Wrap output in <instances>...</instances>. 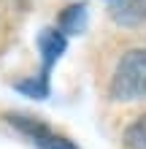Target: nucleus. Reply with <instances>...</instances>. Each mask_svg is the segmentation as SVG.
<instances>
[{"instance_id": "7", "label": "nucleus", "mask_w": 146, "mask_h": 149, "mask_svg": "<svg viewBox=\"0 0 146 149\" xmlns=\"http://www.w3.org/2000/svg\"><path fill=\"white\" fill-rule=\"evenodd\" d=\"M38 146L41 149H76L68 138H60V136H41L38 138Z\"/></svg>"}, {"instance_id": "6", "label": "nucleus", "mask_w": 146, "mask_h": 149, "mask_svg": "<svg viewBox=\"0 0 146 149\" xmlns=\"http://www.w3.org/2000/svg\"><path fill=\"white\" fill-rule=\"evenodd\" d=\"M125 144L130 149H146V114L138 117L130 127L125 130Z\"/></svg>"}, {"instance_id": "3", "label": "nucleus", "mask_w": 146, "mask_h": 149, "mask_svg": "<svg viewBox=\"0 0 146 149\" xmlns=\"http://www.w3.org/2000/svg\"><path fill=\"white\" fill-rule=\"evenodd\" d=\"M114 16L125 24H133L138 19H146V0H116Z\"/></svg>"}, {"instance_id": "4", "label": "nucleus", "mask_w": 146, "mask_h": 149, "mask_svg": "<svg viewBox=\"0 0 146 149\" xmlns=\"http://www.w3.org/2000/svg\"><path fill=\"white\" fill-rule=\"evenodd\" d=\"M84 19H87V8H84V3H76V6L65 8V11L60 14V24H62L65 33H79L84 27Z\"/></svg>"}, {"instance_id": "5", "label": "nucleus", "mask_w": 146, "mask_h": 149, "mask_svg": "<svg viewBox=\"0 0 146 149\" xmlns=\"http://www.w3.org/2000/svg\"><path fill=\"white\" fill-rule=\"evenodd\" d=\"M16 90L24 92V95H30V98H46V95H49V71L41 68V73L35 79L19 81V84H16Z\"/></svg>"}, {"instance_id": "2", "label": "nucleus", "mask_w": 146, "mask_h": 149, "mask_svg": "<svg viewBox=\"0 0 146 149\" xmlns=\"http://www.w3.org/2000/svg\"><path fill=\"white\" fill-rule=\"evenodd\" d=\"M41 60H44V71H51V65H54V60L65 52V36L60 30H44L41 33Z\"/></svg>"}, {"instance_id": "1", "label": "nucleus", "mask_w": 146, "mask_h": 149, "mask_svg": "<svg viewBox=\"0 0 146 149\" xmlns=\"http://www.w3.org/2000/svg\"><path fill=\"white\" fill-rule=\"evenodd\" d=\"M111 95L119 100L146 98V49H133L119 60Z\"/></svg>"}]
</instances>
